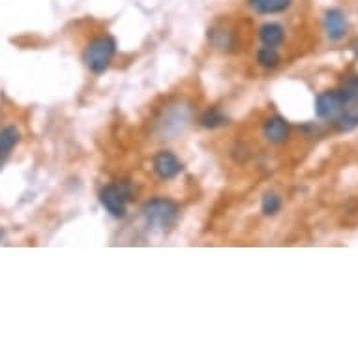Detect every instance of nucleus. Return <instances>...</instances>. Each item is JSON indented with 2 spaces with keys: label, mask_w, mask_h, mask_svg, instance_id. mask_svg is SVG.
Listing matches in <instances>:
<instances>
[{
  "label": "nucleus",
  "mask_w": 358,
  "mask_h": 358,
  "mask_svg": "<svg viewBox=\"0 0 358 358\" xmlns=\"http://www.w3.org/2000/svg\"><path fill=\"white\" fill-rule=\"evenodd\" d=\"M323 27L327 36L334 41L343 40L347 34V30H349V23H347L345 13L341 12V10H338V8H330V10L324 12Z\"/></svg>",
  "instance_id": "423d86ee"
},
{
  "label": "nucleus",
  "mask_w": 358,
  "mask_h": 358,
  "mask_svg": "<svg viewBox=\"0 0 358 358\" xmlns=\"http://www.w3.org/2000/svg\"><path fill=\"white\" fill-rule=\"evenodd\" d=\"M152 167L154 173L162 180H171V178H175L182 173V162L169 150H162V152L156 154L152 159Z\"/></svg>",
  "instance_id": "39448f33"
},
{
  "label": "nucleus",
  "mask_w": 358,
  "mask_h": 358,
  "mask_svg": "<svg viewBox=\"0 0 358 358\" xmlns=\"http://www.w3.org/2000/svg\"><path fill=\"white\" fill-rule=\"evenodd\" d=\"M293 0H248V6L259 15H276L287 12Z\"/></svg>",
  "instance_id": "1a4fd4ad"
},
{
  "label": "nucleus",
  "mask_w": 358,
  "mask_h": 358,
  "mask_svg": "<svg viewBox=\"0 0 358 358\" xmlns=\"http://www.w3.org/2000/svg\"><path fill=\"white\" fill-rule=\"evenodd\" d=\"M347 107V101L340 90H329L317 96L315 100V113L323 120H336L340 117L343 109Z\"/></svg>",
  "instance_id": "20e7f679"
},
{
  "label": "nucleus",
  "mask_w": 358,
  "mask_h": 358,
  "mask_svg": "<svg viewBox=\"0 0 358 358\" xmlns=\"http://www.w3.org/2000/svg\"><path fill=\"white\" fill-rule=\"evenodd\" d=\"M208 40L220 49H225L229 48L231 43H233V38H231V32L229 30H225L223 27H216V29H212L208 32Z\"/></svg>",
  "instance_id": "4468645a"
},
{
  "label": "nucleus",
  "mask_w": 358,
  "mask_h": 358,
  "mask_svg": "<svg viewBox=\"0 0 358 358\" xmlns=\"http://www.w3.org/2000/svg\"><path fill=\"white\" fill-rule=\"evenodd\" d=\"M282 208V199L278 194H266L263 197V203H261V210H263L264 216H274Z\"/></svg>",
  "instance_id": "2eb2a0df"
},
{
  "label": "nucleus",
  "mask_w": 358,
  "mask_h": 358,
  "mask_svg": "<svg viewBox=\"0 0 358 358\" xmlns=\"http://www.w3.org/2000/svg\"><path fill=\"white\" fill-rule=\"evenodd\" d=\"M283 38H285V30L282 24L278 23H264L259 29V40L264 48H278L282 45Z\"/></svg>",
  "instance_id": "9d476101"
},
{
  "label": "nucleus",
  "mask_w": 358,
  "mask_h": 358,
  "mask_svg": "<svg viewBox=\"0 0 358 358\" xmlns=\"http://www.w3.org/2000/svg\"><path fill=\"white\" fill-rule=\"evenodd\" d=\"M117 53V41L111 36H98L83 53V62L92 73H103L111 66Z\"/></svg>",
  "instance_id": "f257e3e1"
},
{
  "label": "nucleus",
  "mask_w": 358,
  "mask_h": 358,
  "mask_svg": "<svg viewBox=\"0 0 358 358\" xmlns=\"http://www.w3.org/2000/svg\"><path fill=\"white\" fill-rule=\"evenodd\" d=\"M143 216H145L148 225L169 227L178 217V206L169 199H152L143 206Z\"/></svg>",
  "instance_id": "f03ea898"
},
{
  "label": "nucleus",
  "mask_w": 358,
  "mask_h": 358,
  "mask_svg": "<svg viewBox=\"0 0 358 358\" xmlns=\"http://www.w3.org/2000/svg\"><path fill=\"white\" fill-rule=\"evenodd\" d=\"M358 126V106H347L340 117L336 118V128L340 131H351Z\"/></svg>",
  "instance_id": "9b49d317"
},
{
  "label": "nucleus",
  "mask_w": 358,
  "mask_h": 358,
  "mask_svg": "<svg viewBox=\"0 0 358 358\" xmlns=\"http://www.w3.org/2000/svg\"><path fill=\"white\" fill-rule=\"evenodd\" d=\"M227 122V118L223 113H220L217 109H212V111H206L203 117H201V124L205 126V128H217V126H223V124Z\"/></svg>",
  "instance_id": "dca6fc26"
},
{
  "label": "nucleus",
  "mask_w": 358,
  "mask_h": 358,
  "mask_svg": "<svg viewBox=\"0 0 358 358\" xmlns=\"http://www.w3.org/2000/svg\"><path fill=\"white\" fill-rule=\"evenodd\" d=\"M19 139H21V134L15 126H6L0 129V169L4 167L13 148L17 147Z\"/></svg>",
  "instance_id": "6e6552de"
},
{
  "label": "nucleus",
  "mask_w": 358,
  "mask_h": 358,
  "mask_svg": "<svg viewBox=\"0 0 358 358\" xmlns=\"http://www.w3.org/2000/svg\"><path fill=\"white\" fill-rule=\"evenodd\" d=\"M263 134L271 143H276V145L285 143L289 137V124L285 122V118L278 117V115L266 118V122L263 126Z\"/></svg>",
  "instance_id": "0eeeda50"
},
{
  "label": "nucleus",
  "mask_w": 358,
  "mask_h": 358,
  "mask_svg": "<svg viewBox=\"0 0 358 358\" xmlns=\"http://www.w3.org/2000/svg\"><path fill=\"white\" fill-rule=\"evenodd\" d=\"M129 189L126 184H109L106 188L101 189L100 194V203L111 216L115 217H124L126 216V201L129 199Z\"/></svg>",
  "instance_id": "7ed1b4c3"
},
{
  "label": "nucleus",
  "mask_w": 358,
  "mask_h": 358,
  "mask_svg": "<svg viewBox=\"0 0 358 358\" xmlns=\"http://www.w3.org/2000/svg\"><path fill=\"white\" fill-rule=\"evenodd\" d=\"M257 62L263 68H276L280 64V55L276 48H263L257 51Z\"/></svg>",
  "instance_id": "ddd939ff"
},
{
  "label": "nucleus",
  "mask_w": 358,
  "mask_h": 358,
  "mask_svg": "<svg viewBox=\"0 0 358 358\" xmlns=\"http://www.w3.org/2000/svg\"><path fill=\"white\" fill-rule=\"evenodd\" d=\"M340 92L345 98L347 106H358V76H351L343 85Z\"/></svg>",
  "instance_id": "f8f14e48"
}]
</instances>
